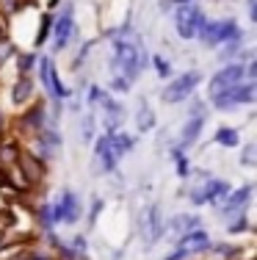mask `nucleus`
I'll return each mask as SVG.
<instances>
[{
    "label": "nucleus",
    "instance_id": "obj_1",
    "mask_svg": "<svg viewBox=\"0 0 257 260\" xmlns=\"http://www.w3.org/2000/svg\"><path fill=\"white\" fill-rule=\"evenodd\" d=\"M114 78H125L127 83L138 80L141 70L146 67V50L138 39H127V28L114 39Z\"/></svg>",
    "mask_w": 257,
    "mask_h": 260
},
{
    "label": "nucleus",
    "instance_id": "obj_2",
    "mask_svg": "<svg viewBox=\"0 0 257 260\" xmlns=\"http://www.w3.org/2000/svg\"><path fill=\"white\" fill-rule=\"evenodd\" d=\"M199 39L205 45H230V42L241 39V28L235 20H218V22H205V28L199 30Z\"/></svg>",
    "mask_w": 257,
    "mask_h": 260
},
{
    "label": "nucleus",
    "instance_id": "obj_3",
    "mask_svg": "<svg viewBox=\"0 0 257 260\" xmlns=\"http://www.w3.org/2000/svg\"><path fill=\"white\" fill-rule=\"evenodd\" d=\"M205 22L207 20L202 14V9H197L194 3H186L177 9V34H180V39H197Z\"/></svg>",
    "mask_w": 257,
    "mask_h": 260
},
{
    "label": "nucleus",
    "instance_id": "obj_4",
    "mask_svg": "<svg viewBox=\"0 0 257 260\" xmlns=\"http://www.w3.org/2000/svg\"><path fill=\"white\" fill-rule=\"evenodd\" d=\"M254 100V86L252 83H238L232 89H224L218 94H210V103L213 108L218 111H227V108H235V105H246Z\"/></svg>",
    "mask_w": 257,
    "mask_h": 260
},
{
    "label": "nucleus",
    "instance_id": "obj_5",
    "mask_svg": "<svg viewBox=\"0 0 257 260\" xmlns=\"http://www.w3.org/2000/svg\"><path fill=\"white\" fill-rule=\"evenodd\" d=\"M199 83H202L199 72H186V75H177L174 80H169V86L163 89V100H166V103H182V100H188Z\"/></svg>",
    "mask_w": 257,
    "mask_h": 260
},
{
    "label": "nucleus",
    "instance_id": "obj_6",
    "mask_svg": "<svg viewBox=\"0 0 257 260\" xmlns=\"http://www.w3.org/2000/svg\"><path fill=\"white\" fill-rule=\"evenodd\" d=\"M243 78H246V64H241V61L227 64L224 70H218L216 75L210 78V94H218V91H224V89H232V86L243 83Z\"/></svg>",
    "mask_w": 257,
    "mask_h": 260
},
{
    "label": "nucleus",
    "instance_id": "obj_7",
    "mask_svg": "<svg viewBox=\"0 0 257 260\" xmlns=\"http://www.w3.org/2000/svg\"><path fill=\"white\" fill-rule=\"evenodd\" d=\"M17 172H20V177L28 185H39L42 180H45V160H42L39 155H33V152L20 150V158H17Z\"/></svg>",
    "mask_w": 257,
    "mask_h": 260
},
{
    "label": "nucleus",
    "instance_id": "obj_8",
    "mask_svg": "<svg viewBox=\"0 0 257 260\" xmlns=\"http://www.w3.org/2000/svg\"><path fill=\"white\" fill-rule=\"evenodd\" d=\"M39 80L45 83L47 94H50L56 103H61V100H66V97H69L66 86L61 83V78L56 75V70H53V61L50 58H39Z\"/></svg>",
    "mask_w": 257,
    "mask_h": 260
},
{
    "label": "nucleus",
    "instance_id": "obj_9",
    "mask_svg": "<svg viewBox=\"0 0 257 260\" xmlns=\"http://www.w3.org/2000/svg\"><path fill=\"white\" fill-rule=\"evenodd\" d=\"M50 210H53V224H56V221H64V224H75L78 216H81V200H78L72 191H64L56 205H50Z\"/></svg>",
    "mask_w": 257,
    "mask_h": 260
},
{
    "label": "nucleus",
    "instance_id": "obj_10",
    "mask_svg": "<svg viewBox=\"0 0 257 260\" xmlns=\"http://www.w3.org/2000/svg\"><path fill=\"white\" fill-rule=\"evenodd\" d=\"M72 30H75V9H72V3H66L64 11L58 14V20L53 22V42H56V50H64L66 47Z\"/></svg>",
    "mask_w": 257,
    "mask_h": 260
},
{
    "label": "nucleus",
    "instance_id": "obj_11",
    "mask_svg": "<svg viewBox=\"0 0 257 260\" xmlns=\"http://www.w3.org/2000/svg\"><path fill=\"white\" fill-rule=\"evenodd\" d=\"M141 227H146L144 230V238L150 241H158L163 235V230H166V224H163V216H161V205H150V210H146V216H144V221H141Z\"/></svg>",
    "mask_w": 257,
    "mask_h": 260
},
{
    "label": "nucleus",
    "instance_id": "obj_12",
    "mask_svg": "<svg viewBox=\"0 0 257 260\" xmlns=\"http://www.w3.org/2000/svg\"><path fill=\"white\" fill-rule=\"evenodd\" d=\"M94 155H97V160L102 164V172H114V169H116V164H119L116 152L111 150V139H108L105 133H102L100 139L94 141Z\"/></svg>",
    "mask_w": 257,
    "mask_h": 260
},
{
    "label": "nucleus",
    "instance_id": "obj_13",
    "mask_svg": "<svg viewBox=\"0 0 257 260\" xmlns=\"http://www.w3.org/2000/svg\"><path fill=\"white\" fill-rule=\"evenodd\" d=\"M249 200H252V185H243V188H238L235 194L227 197V202H224V208H222V216H241Z\"/></svg>",
    "mask_w": 257,
    "mask_h": 260
},
{
    "label": "nucleus",
    "instance_id": "obj_14",
    "mask_svg": "<svg viewBox=\"0 0 257 260\" xmlns=\"http://www.w3.org/2000/svg\"><path fill=\"white\" fill-rule=\"evenodd\" d=\"M17 158H20V144L14 139H0V169H17Z\"/></svg>",
    "mask_w": 257,
    "mask_h": 260
},
{
    "label": "nucleus",
    "instance_id": "obj_15",
    "mask_svg": "<svg viewBox=\"0 0 257 260\" xmlns=\"http://www.w3.org/2000/svg\"><path fill=\"white\" fill-rule=\"evenodd\" d=\"M202 127H205V116H191V119L186 122V127H182V133H180V150H188V147L199 139Z\"/></svg>",
    "mask_w": 257,
    "mask_h": 260
},
{
    "label": "nucleus",
    "instance_id": "obj_16",
    "mask_svg": "<svg viewBox=\"0 0 257 260\" xmlns=\"http://www.w3.org/2000/svg\"><path fill=\"white\" fill-rule=\"evenodd\" d=\"M45 116H47V111H45V103H36V105H30V108H28V114L22 116V127H28V130H36V133H42V130H45Z\"/></svg>",
    "mask_w": 257,
    "mask_h": 260
},
{
    "label": "nucleus",
    "instance_id": "obj_17",
    "mask_svg": "<svg viewBox=\"0 0 257 260\" xmlns=\"http://www.w3.org/2000/svg\"><path fill=\"white\" fill-rule=\"evenodd\" d=\"M169 227L174 233H191V230H202V219L199 216H194V213H180V216H174V219L169 221Z\"/></svg>",
    "mask_w": 257,
    "mask_h": 260
},
{
    "label": "nucleus",
    "instance_id": "obj_18",
    "mask_svg": "<svg viewBox=\"0 0 257 260\" xmlns=\"http://www.w3.org/2000/svg\"><path fill=\"white\" fill-rule=\"evenodd\" d=\"M30 94H33V80H30L28 75H20V80L11 86V103L22 105V103L30 100Z\"/></svg>",
    "mask_w": 257,
    "mask_h": 260
},
{
    "label": "nucleus",
    "instance_id": "obj_19",
    "mask_svg": "<svg viewBox=\"0 0 257 260\" xmlns=\"http://www.w3.org/2000/svg\"><path fill=\"white\" fill-rule=\"evenodd\" d=\"M180 246H182L186 252L207 249V246H210V238H207V233H205V230H191V233H186V235H182Z\"/></svg>",
    "mask_w": 257,
    "mask_h": 260
},
{
    "label": "nucleus",
    "instance_id": "obj_20",
    "mask_svg": "<svg viewBox=\"0 0 257 260\" xmlns=\"http://www.w3.org/2000/svg\"><path fill=\"white\" fill-rule=\"evenodd\" d=\"M61 147V133H56V130H50V127H45L39 133V152H42V158H50V152L53 150H58Z\"/></svg>",
    "mask_w": 257,
    "mask_h": 260
},
{
    "label": "nucleus",
    "instance_id": "obj_21",
    "mask_svg": "<svg viewBox=\"0 0 257 260\" xmlns=\"http://www.w3.org/2000/svg\"><path fill=\"white\" fill-rule=\"evenodd\" d=\"M108 139H111V150L116 152V158H122L125 152L133 150V136L125 133V130H116V133L108 136Z\"/></svg>",
    "mask_w": 257,
    "mask_h": 260
},
{
    "label": "nucleus",
    "instance_id": "obj_22",
    "mask_svg": "<svg viewBox=\"0 0 257 260\" xmlns=\"http://www.w3.org/2000/svg\"><path fill=\"white\" fill-rule=\"evenodd\" d=\"M136 125H138V130L141 133H146V130H152L155 127V114H152V108L150 105H138V114H136Z\"/></svg>",
    "mask_w": 257,
    "mask_h": 260
},
{
    "label": "nucleus",
    "instance_id": "obj_23",
    "mask_svg": "<svg viewBox=\"0 0 257 260\" xmlns=\"http://www.w3.org/2000/svg\"><path fill=\"white\" fill-rule=\"evenodd\" d=\"M216 141L222 147H238V144H241V133H238L235 127H222L216 133Z\"/></svg>",
    "mask_w": 257,
    "mask_h": 260
},
{
    "label": "nucleus",
    "instance_id": "obj_24",
    "mask_svg": "<svg viewBox=\"0 0 257 260\" xmlns=\"http://www.w3.org/2000/svg\"><path fill=\"white\" fill-rule=\"evenodd\" d=\"M28 3H30V0H0V14L9 17V14H14V11L25 9Z\"/></svg>",
    "mask_w": 257,
    "mask_h": 260
},
{
    "label": "nucleus",
    "instance_id": "obj_25",
    "mask_svg": "<svg viewBox=\"0 0 257 260\" xmlns=\"http://www.w3.org/2000/svg\"><path fill=\"white\" fill-rule=\"evenodd\" d=\"M97 103H100L102 108L108 111V116H116V119H119V114H122V105L116 103V100H111V97H108L105 91H102V94H100V100H97Z\"/></svg>",
    "mask_w": 257,
    "mask_h": 260
},
{
    "label": "nucleus",
    "instance_id": "obj_26",
    "mask_svg": "<svg viewBox=\"0 0 257 260\" xmlns=\"http://www.w3.org/2000/svg\"><path fill=\"white\" fill-rule=\"evenodd\" d=\"M50 30H53V17L45 14L42 17V30H39V36H36V45H45L47 36H50Z\"/></svg>",
    "mask_w": 257,
    "mask_h": 260
},
{
    "label": "nucleus",
    "instance_id": "obj_27",
    "mask_svg": "<svg viewBox=\"0 0 257 260\" xmlns=\"http://www.w3.org/2000/svg\"><path fill=\"white\" fill-rule=\"evenodd\" d=\"M246 227H249V219H246V216H235V219H232L230 221V227H227V233H232V235H235V233H246Z\"/></svg>",
    "mask_w": 257,
    "mask_h": 260
},
{
    "label": "nucleus",
    "instance_id": "obj_28",
    "mask_svg": "<svg viewBox=\"0 0 257 260\" xmlns=\"http://www.w3.org/2000/svg\"><path fill=\"white\" fill-rule=\"evenodd\" d=\"M17 64H20V75H28L30 67L36 64V53H25V55H20V58H17Z\"/></svg>",
    "mask_w": 257,
    "mask_h": 260
},
{
    "label": "nucleus",
    "instance_id": "obj_29",
    "mask_svg": "<svg viewBox=\"0 0 257 260\" xmlns=\"http://www.w3.org/2000/svg\"><path fill=\"white\" fill-rule=\"evenodd\" d=\"M174 158H177V172H180L182 177H188V172H191V169H188V158L182 155V150H174Z\"/></svg>",
    "mask_w": 257,
    "mask_h": 260
},
{
    "label": "nucleus",
    "instance_id": "obj_30",
    "mask_svg": "<svg viewBox=\"0 0 257 260\" xmlns=\"http://www.w3.org/2000/svg\"><path fill=\"white\" fill-rule=\"evenodd\" d=\"M152 64H155V70H158V75H161V78H169V64H166V58L155 55V58H152Z\"/></svg>",
    "mask_w": 257,
    "mask_h": 260
},
{
    "label": "nucleus",
    "instance_id": "obj_31",
    "mask_svg": "<svg viewBox=\"0 0 257 260\" xmlns=\"http://www.w3.org/2000/svg\"><path fill=\"white\" fill-rule=\"evenodd\" d=\"M83 139H94V116H86L83 119Z\"/></svg>",
    "mask_w": 257,
    "mask_h": 260
},
{
    "label": "nucleus",
    "instance_id": "obj_32",
    "mask_svg": "<svg viewBox=\"0 0 257 260\" xmlns=\"http://www.w3.org/2000/svg\"><path fill=\"white\" fill-rule=\"evenodd\" d=\"M254 155H257V147L249 144L246 150H243V166H254Z\"/></svg>",
    "mask_w": 257,
    "mask_h": 260
},
{
    "label": "nucleus",
    "instance_id": "obj_33",
    "mask_svg": "<svg viewBox=\"0 0 257 260\" xmlns=\"http://www.w3.org/2000/svg\"><path fill=\"white\" fill-rule=\"evenodd\" d=\"M216 252H218L222 257H232V255H238V252H243V249H232V246H227V244H218Z\"/></svg>",
    "mask_w": 257,
    "mask_h": 260
},
{
    "label": "nucleus",
    "instance_id": "obj_34",
    "mask_svg": "<svg viewBox=\"0 0 257 260\" xmlns=\"http://www.w3.org/2000/svg\"><path fill=\"white\" fill-rule=\"evenodd\" d=\"M111 89H114V91H127V89H130V83H127L125 78H114V80H111Z\"/></svg>",
    "mask_w": 257,
    "mask_h": 260
},
{
    "label": "nucleus",
    "instance_id": "obj_35",
    "mask_svg": "<svg viewBox=\"0 0 257 260\" xmlns=\"http://www.w3.org/2000/svg\"><path fill=\"white\" fill-rule=\"evenodd\" d=\"M6 39H9V17L0 14V42H6Z\"/></svg>",
    "mask_w": 257,
    "mask_h": 260
},
{
    "label": "nucleus",
    "instance_id": "obj_36",
    "mask_svg": "<svg viewBox=\"0 0 257 260\" xmlns=\"http://www.w3.org/2000/svg\"><path fill=\"white\" fill-rule=\"evenodd\" d=\"M182 257H188V252L182 249V246H177V249L171 252V255H166V257H163V260H182Z\"/></svg>",
    "mask_w": 257,
    "mask_h": 260
},
{
    "label": "nucleus",
    "instance_id": "obj_37",
    "mask_svg": "<svg viewBox=\"0 0 257 260\" xmlns=\"http://www.w3.org/2000/svg\"><path fill=\"white\" fill-rule=\"evenodd\" d=\"M100 94H102V91H100V86H91V89H89V103H91V105H97V100H100Z\"/></svg>",
    "mask_w": 257,
    "mask_h": 260
},
{
    "label": "nucleus",
    "instance_id": "obj_38",
    "mask_svg": "<svg viewBox=\"0 0 257 260\" xmlns=\"http://www.w3.org/2000/svg\"><path fill=\"white\" fill-rule=\"evenodd\" d=\"M100 208H102V200H94V205H91V221L97 219V213H100Z\"/></svg>",
    "mask_w": 257,
    "mask_h": 260
},
{
    "label": "nucleus",
    "instance_id": "obj_39",
    "mask_svg": "<svg viewBox=\"0 0 257 260\" xmlns=\"http://www.w3.org/2000/svg\"><path fill=\"white\" fill-rule=\"evenodd\" d=\"M246 78H257V64H254V61L246 67Z\"/></svg>",
    "mask_w": 257,
    "mask_h": 260
},
{
    "label": "nucleus",
    "instance_id": "obj_40",
    "mask_svg": "<svg viewBox=\"0 0 257 260\" xmlns=\"http://www.w3.org/2000/svg\"><path fill=\"white\" fill-rule=\"evenodd\" d=\"M75 249H78V252L86 249V238H81V235H78V238H75Z\"/></svg>",
    "mask_w": 257,
    "mask_h": 260
},
{
    "label": "nucleus",
    "instance_id": "obj_41",
    "mask_svg": "<svg viewBox=\"0 0 257 260\" xmlns=\"http://www.w3.org/2000/svg\"><path fill=\"white\" fill-rule=\"evenodd\" d=\"M249 17H252V20H257V11H254V0H249Z\"/></svg>",
    "mask_w": 257,
    "mask_h": 260
},
{
    "label": "nucleus",
    "instance_id": "obj_42",
    "mask_svg": "<svg viewBox=\"0 0 257 260\" xmlns=\"http://www.w3.org/2000/svg\"><path fill=\"white\" fill-rule=\"evenodd\" d=\"M0 133H3V114H0Z\"/></svg>",
    "mask_w": 257,
    "mask_h": 260
}]
</instances>
